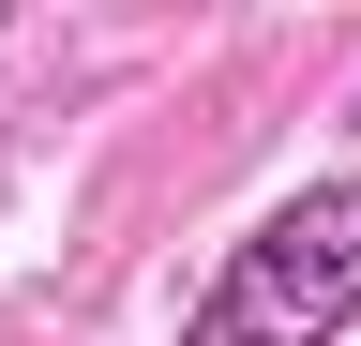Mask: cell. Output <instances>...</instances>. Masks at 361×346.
I'll use <instances>...</instances> for the list:
<instances>
[{
  "label": "cell",
  "mask_w": 361,
  "mask_h": 346,
  "mask_svg": "<svg viewBox=\"0 0 361 346\" xmlns=\"http://www.w3.org/2000/svg\"><path fill=\"white\" fill-rule=\"evenodd\" d=\"M346 316H361V181H301L286 211H256L226 241L180 346H331Z\"/></svg>",
  "instance_id": "cell-1"
}]
</instances>
